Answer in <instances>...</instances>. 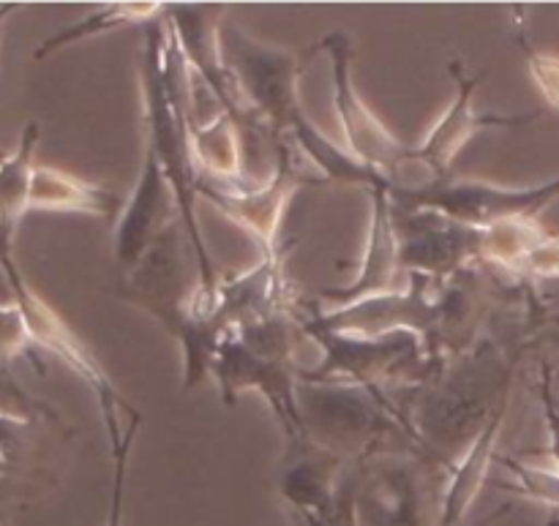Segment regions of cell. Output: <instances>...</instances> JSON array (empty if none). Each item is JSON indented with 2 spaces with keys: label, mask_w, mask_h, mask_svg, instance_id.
<instances>
[{
  "label": "cell",
  "mask_w": 559,
  "mask_h": 526,
  "mask_svg": "<svg viewBox=\"0 0 559 526\" xmlns=\"http://www.w3.org/2000/svg\"><path fill=\"white\" fill-rule=\"evenodd\" d=\"M358 483H360V464H353V467H347V473H344V480L342 486H338L331 505H325L320 513H314L322 526H358V516H355Z\"/></svg>",
  "instance_id": "28"
},
{
  "label": "cell",
  "mask_w": 559,
  "mask_h": 526,
  "mask_svg": "<svg viewBox=\"0 0 559 526\" xmlns=\"http://www.w3.org/2000/svg\"><path fill=\"white\" fill-rule=\"evenodd\" d=\"M164 5L162 3H109L96 9L93 14H87L85 20L74 22V25L63 27V31L52 33L49 38H44L38 44L36 55L33 58L44 60L49 58L52 52L58 49L71 47V44L82 41V38H93V36H102V33L115 31V27H123V25H151L156 22V16H164Z\"/></svg>",
  "instance_id": "23"
},
{
  "label": "cell",
  "mask_w": 559,
  "mask_h": 526,
  "mask_svg": "<svg viewBox=\"0 0 559 526\" xmlns=\"http://www.w3.org/2000/svg\"><path fill=\"white\" fill-rule=\"evenodd\" d=\"M317 49H322V52L331 58L333 107H336L338 125H342L344 147H347L364 167L382 175L393 189L396 180L402 178L404 167H407L413 147L399 142L396 136L385 129V123L366 107L364 98L358 96V91H355L353 41H349L347 33L331 31L325 38H320Z\"/></svg>",
  "instance_id": "9"
},
{
  "label": "cell",
  "mask_w": 559,
  "mask_h": 526,
  "mask_svg": "<svg viewBox=\"0 0 559 526\" xmlns=\"http://www.w3.org/2000/svg\"><path fill=\"white\" fill-rule=\"evenodd\" d=\"M0 423H3V420H0ZM9 473H11V458H9V451H5L3 440H0V480L9 478Z\"/></svg>",
  "instance_id": "34"
},
{
  "label": "cell",
  "mask_w": 559,
  "mask_h": 526,
  "mask_svg": "<svg viewBox=\"0 0 559 526\" xmlns=\"http://www.w3.org/2000/svg\"><path fill=\"white\" fill-rule=\"evenodd\" d=\"M549 526H559V513H555V516H551V522H549Z\"/></svg>",
  "instance_id": "36"
},
{
  "label": "cell",
  "mask_w": 559,
  "mask_h": 526,
  "mask_svg": "<svg viewBox=\"0 0 559 526\" xmlns=\"http://www.w3.org/2000/svg\"><path fill=\"white\" fill-rule=\"evenodd\" d=\"M175 218H180L178 202L169 189L167 175H164L162 164L145 151L134 191H131L129 202L123 205L118 224H115V260H118V265L129 273Z\"/></svg>",
  "instance_id": "17"
},
{
  "label": "cell",
  "mask_w": 559,
  "mask_h": 526,
  "mask_svg": "<svg viewBox=\"0 0 559 526\" xmlns=\"http://www.w3.org/2000/svg\"><path fill=\"white\" fill-rule=\"evenodd\" d=\"M120 295L156 316L183 349V387L191 391L211 374L224 333L213 320V300L202 289L200 262L183 222L175 218L147 254L126 273Z\"/></svg>",
  "instance_id": "4"
},
{
  "label": "cell",
  "mask_w": 559,
  "mask_h": 526,
  "mask_svg": "<svg viewBox=\"0 0 559 526\" xmlns=\"http://www.w3.org/2000/svg\"><path fill=\"white\" fill-rule=\"evenodd\" d=\"M273 145L276 147H273L271 178L260 189H233V186H218L211 180L197 183V196L211 202L229 222L246 229L265 254L278 249L284 213L300 186L306 183L300 175V153L282 136H273Z\"/></svg>",
  "instance_id": "10"
},
{
  "label": "cell",
  "mask_w": 559,
  "mask_h": 526,
  "mask_svg": "<svg viewBox=\"0 0 559 526\" xmlns=\"http://www.w3.org/2000/svg\"><path fill=\"white\" fill-rule=\"evenodd\" d=\"M506 513H511V505H508V507H502L500 513H491L489 518H484V524H480V526H491V524L497 522V518H502V516H506Z\"/></svg>",
  "instance_id": "35"
},
{
  "label": "cell",
  "mask_w": 559,
  "mask_h": 526,
  "mask_svg": "<svg viewBox=\"0 0 559 526\" xmlns=\"http://www.w3.org/2000/svg\"><path fill=\"white\" fill-rule=\"evenodd\" d=\"M44 418L55 420L52 409H49L47 404L36 402V398L14 380L11 366H5L3 360H0V420H3V423L27 426Z\"/></svg>",
  "instance_id": "26"
},
{
  "label": "cell",
  "mask_w": 559,
  "mask_h": 526,
  "mask_svg": "<svg viewBox=\"0 0 559 526\" xmlns=\"http://www.w3.org/2000/svg\"><path fill=\"white\" fill-rule=\"evenodd\" d=\"M0 271H3L5 282H9L11 300L20 306L22 316H25L33 347L52 355L55 360H60V363L71 371V374L80 376V380L85 382L87 391L93 393V398H96L98 404V415H102L104 420L109 451L118 447L120 442H123L126 431L134 423H142V415L136 413L129 402H123L118 387L112 385V380L107 376L104 366L98 363L96 355L85 347V342L60 320V314L47 303V300L38 298L36 289L25 282L22 271L16 267L14 256L0 260Z\"/></svg>",
  "instance_id": "7"
},
{
  "label": "cell",
  "mask_w": 559,
  "mask_h": 526,
  "mask_svg": "<svg viewBox=\"0 0 559 526\" xmlns=\"http://www.w3.org/2000/svg\"><path fill=\"white\" fill-rule=\"evenodd\" d=\"M31 211L52 213H85V216L115 218L123 211V200L118 191L102 183H91L76 175L63 172L58 167L38 164L33 172Z\"/></svg>",
  "instance_id": "21"
},
{
  "label": "cell",
  "mask_w": 559,
  "mask_h": 526,
  "mask_svg": "<svg viewBox=\"0 0 559 526\" xmlns=\"http://www.w3.org/2000/svg\"><path fill=\"white\" fill-rule=\"evenodd\" d=\"M519 273L533 278H559V235H546L527 254Z\"/></svg>",
  "instance_id": "31"
},
{
  "label": "cell",
  "mask_w": 559,
  "mask_h": 526,
  "mask_svg": "<svg viewBox=\"0 0 559 526\" xmlns=\"http://www.w3.org/2000/svg\"><path fill=\"white\" fill-rule=\"evenodd\" d=\"M544 404H546V423H549V456L559 475V407L549 393V380H544Z\"/></svg>",
  "instance_id": "32"
},
{
  "label": "cell",
  "mask_w": 559,
  "mask_h": 526,
  "mask_svg": "<svg viewBox=\"0 0 559 526\" xmlns=\"http://www.w3.org/2000/svg\"><path fill=\"white\" fill-rule=\"evenodd\" d=\"M391 200L399 211L440 213L451 222L486 229L506 218L538 216L546 205L559 200V178L533 189H506L486 180L448 175L418 189H391Z\"/></svg>",
  "instance_id": "8"
},
{
  "label": "cell",
  "mask_w": 559,
  "mask_h": 526,
  "mask_svg": "<svg viewBox=\"0 0 559 526\" xmlns=\"http://www.w3.org/2000/svg\"><path fill=\"white\" fill-rule=\"evenodd\" d=\"M38 140H41V125L31 120L22 129L14 151L0 156V260L14 256V238L20 232L22 218L31 211Z\"/></svg>",
  "instance_id": "20"
},
{
  "label": "cell",
  "mask_w": 559,
  "mask_h": 526,
  "mask_svg": "<svg viewBox=\"0 0 559 526\" xmlns=\"http://www.w3.org/2000/svg\"><path fill=\"white\" fill-rule=\"evenodd\" d=\"M289 309L293 303H289L287 278H284V251L276 249L271 254H262L254 267L238 276L218 278L213 320L224 333H233L249 322Z\"/></svg>",
  "instance_id": "18"
},
{
  "label": "cell",
  "mask_w": 559,
  "mask_h": 526,
  "mask_svg": "<svg viewBox=\"0 0 559 526\" xmlns=\"http://www.w3.org/2000/svg\"><path fill=\"white\" fill-rule=\"evenodd\" d=\"M426 502V475L415 458L377 456L360 464L358 526H437Z\"/></svg>",
  "instance_id": "15"
},
{
  "label": "cell",
  "mask_w": 559,
  "mask_h": 526,
  "mask_svg": "<svg viewBox=\"0 0 559 526\" xmlns=\"http://www.w3.org/2000/svg\"><path fill=\"white\" fill-rule=\"evenodd\" d=\"M140 85L142 107H145V151L162 164L169 180L178 216L189 232L194 246L197 262H200L202 289L207 300L216 306L218 273L211 260L205 238H202L200 222H197V183L200 169L191 156L189 123H186V96H189V69L180 55L178 38H175L169 22H151L145 31V44L140 55Z\"/></svg>",
  "instance_id": "2"
},
{
  "label": "cell",
  "mask_w": 559,
  "mask_h": 526,
  "mask_svg": "<svg viewBox=\"0 0 559 526\" xmlns=\"http://www.w3.org/2000/svg\"><path fill=\"white\" fill-rule=\"evenodd\" d=\"M300 331L320 347L322 360L314 369H300V380L311 382H347V385L385 391L393 382H413L435 371V355L424 336L409 331L391 336H349V333L322 331L300 320Z\"/></svg>",
  "instance_id": "6"
},
{
  "label": "cell",
  "mask_w": 559,
  "mask_h": 526,
  "mask_svg": "<svg viewBox=\"0 0 559 526\" xmlns=\"http://www.w3.org/2000/svg\"><path fill=\"white\" fill-rule=\"evenodd\" d=\"M222 52L246 107L271 129L273 136L287 140L300 156L309 158L331 183L360 189H391L382 175L371 172L344 145L328 140L306 115L300 101L304 60L284 47L260 41L238 25H222Z\"/></svg>",
  "instance_id": "1"
},
{
  "label": "cell",
  "mask_w": 559,
  "mask_h": 526,
  "mask_svg": "<svg viewBox=\"0 0 559 526\" xmlns=\"http://www.w3.org/2000/svg\"><path fill=\"white\" fill-rule=\"evenodd\" d=\"M293 516H295V522H298V526H322L320 518L309 511H293Z\"/></svg>",
  "instance_id": "33"
},
{
  "label": "cell",
  "mask_w": 559,
  "mask_h": 526,
  "mask_svg": "<svg viewBox=\"0 0 559 526\" xmlns=\"http://www.w3.org/2000/svg\"><path fill=\"white\" fill-rule=\"evenodd\" d=\"M371 196V218L369 235H366V249L358 262V273L347 287L322 289L320 300L331 309L358 303V300L374 298V295L399 292L407 284L399 282L402 276V256H399V229L396 211H393L391 189H369Z\"/></svg>",
  "instance_id": "16"
},
{
  "label": "cell",
  "mask_w": 559,
  "mask_h": 526,
  "mask_svg": "<svg viewBox=\"0 0 559 526\" xmlns=\"http://www.w3.org/2000/svg\"><path fill=\"white\" fill-rule=\"evenodd\" d=\"M396 211L402 271L429 282H451L480 260L484 229L451 222L440 213Z\"/></svg>",
  "instance_id": "12"
},
{
  "label": "cell",
  "mask_w": 559,
  "mask_h": 526,
  "mask_svg": "<svg viewBox=\"0 0 559 526\" xmlns=\"http://www.w3.org/2000/svg\"><path fill=\"white\" fill-rule=\"evenodd\" d=\"M189 142L200 180L222 186L235 183L246 175L243 134L227 112L216 115L205 125H189Z\"/></svg>",
  "instance_id": "22"
},
{
  "label": "cell",
  "mask_w": 559,
  "mask_h": 526,
  "mask_svg": "<svg viewBox=\"0 0 559 526\" xmlns=\"http://www.w3.org/2000/svg\"><path fill=\"white\" fill-rule=\"evenodd\" d=\"M508 407H502L495 418L486 423V429L464 447L462 456L448 467L445 489H442L440 500V518L437 526H459L462 518L467 516L469 507L478 500L480 489L489 480L491 464L497 462V440H500V429L506 423Z\"/></svg>",
  "instance_id": "19"
},
{
  "label": "cell",
  "mask_w": 559,
  "mask_h": 526,
  "mask_svg": "<svg viewBox=\"0 0 559 526\" xmlns=\"http://www.w3.org/2000/svg\"><path fill=\"white\" fill-rule=\"evenodd\" d=\"M140 431V423L131 426L126 431L123 442L118 447H112V462H115V478H112V497H109V511H107V524L104 526H126L123 524V497H126V473H129V456L131 445H134V437Z\"/></svg>",
  "instance_id": "29"
},
{
  "label": "cell",
  "mask_w": 559,
  "mask_h": 526,
  "mask_svg": "<svg viewBox=\"0 0 559 526\" xmlns=\"http://www.w3.org/2000/svg\"><path fill=\"white\" fill-rule=\"evenodd\" d=\"M546 229L535 222V216H519L497 222L484 229V246H480V260L491 262L506 271H516L527 260L530 251L546 238Z\"/></svg>",
  "instance_id": "24"
},
{
  "label": "cell",
  "mask_w": 559,
  "mask_h": 526,
  "mask_svg": "<svg viewBox=\"0 0 559 526\" xmlns=\"http://www.w3.org/2000/svg\"><path fill=\"white\" fill-rule=\"evenodd\" d=\"M513 360L491 342L435 366L404 409L409 437L431 462L451 467L464 447L511 402Z\"/></svg>",
  "instance_id": "3"
},
{
  "label": "cell",
  "mask_w": 559,
  "mask_h": 526,
  "mask_svg": "<svg viewBox=\"0 0 559 526\" xmlns=\"http://www.w3.org/2000/svg\"><path fill=\"white\" fill-rule=\"evenodd\" d=\"M524 55H527L530 74H533L538 91L544 93L546 104L559 112V55L527 47V44H524Z\"/></svg>",
  "instance_id": "30"
},
{
  "label": "cell",
  "mask_w": 559,
  "mask_h": 526,
  "mask_svg": "<svg viewBox=\"0 0 559 526\" xmlns=\"http://www.w3.org/2000/svg\"><path fill=\"white\" fill-rule=\"evenodd\" d=\"M211 374L216 380L224 404L233 407L235 398L243 391H260L267 407L276 415L287 440H300V418L295 404V387H298L300 369L287 360H271L246 349L238 338L229 333L216 349L211 363Z\"/></svg>",
  "instance_id": "14"
},
{
  "label": "cell",
  "mask_w": 559,
  "mask_h": 526,
  "mask_svg": "<svg viewBox=\"0 0 559 526\" xmlns=\"http://www.w3.org/2000/svg\"><path fill=\"white\" fill-rule=\"evenodd\" d=\"M497 462L513 475V483L502 486V489L559 513V475L555 469H544L538 464L519 462L511 456H497Z\"/></svg>",
  "instance_id": "25"
},
{
  "label": "cell",
  "mask_w": 559,
  "mask_h": 526,
  "mask_svg": "<svg viewBox=\"0 0 559 526\" xmlns=\"http://www.w3.org/2000/svg\"><path fill=\"white\" fill-rule=\"evenodd\" d=\"M33 342L27 333V322L22 316L20 306L0 303V360L5 366L14 363L16 358H31L33 360Z\"/></svg>",
  "instance_id": "27"
},
{
  "label": "cell",
  "mask_w": 559,
  "mask_h": 526,
  "mask_svg": "<svg viewBox=\"0 0 559 526\" xmlns=\"http://www.w3.org/2000/svg\"><path fill=\"white\" fill-rule=\"evenodd\" d=\"M448 69H451L453 82H456V96L448 104L445 112L440 115V120L426 131L424 142H420L418 147H413V164L415 172H418L420 178V186L431 183V180L448 178L459 153H462L464 147H467V142L473 140V136H478L484 129H497V125H500V129L502 125H524L530 123V120H535V115H538L478 112V109L473 107V96L475 91H478L480 82H484V74H467L462 60H451Z\"/></svg>",
  "instance_id": "13"
},
{
  "label": "cell",
  "mask_w": 559,
  "mask_h": 526,
  "mask_svg": "<svg viewBox=\"0 0 559 526\" xmlns=\"http://www.w3.org/2000/svg\"><path fill=\"white\" fill-rule=\"evenodd\" d=\"M429 278L413 276V284L399 292L374 295V298L358 300V303L342 306V309H311L300 314L309 325L333 333H349V336H391V333L409 331L431 342L440 322V295L435 298Z\"/></svg>",
  "instance_id": "11"
},
{
  "label": "cell",
  "mask_w": 559,
  "mask_h": 526,
  "mask_svg": "<svg viewBox=\"0 0 559 526\" xmlns=\"http://www.w3.org/2000/svg\"><path fill=\"white\" fill-rule=\"evenodd\" d=\"M295 404L300 434L311 445L347 464L377 458L382 442L393 431H407L402 409L388 398V391H371L347 382L298 380Z\"/></svg>",
  "instance_id": "5"
}]
</instances>
